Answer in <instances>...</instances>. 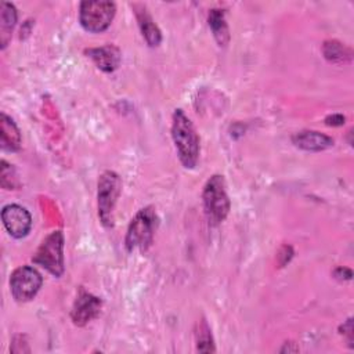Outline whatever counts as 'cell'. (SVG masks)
Returning a JSON list of instances; mask_svg holds the SVG:
<instances>
[{
	"mask_svg": "<svg viewBox=\"0 0 354 354\" xmlns=\"http://www.w3.org/2000/svg\"><path fill=\"white\" fill-rule=\"evenodd\" d=\"M171 138L183 166L185 169H194L199 159V136L183 109L173 112Z\"/></svg>",
	"mask_w": 354,
	"mask_h": 354,
	"instance_id": "6da1fadb",
	"label": "cell"
},
{
	"mask_svg": "<svg viewBox=\"0 0 354 354\" xmlns=\"http://www.w3.org/2000/svg\"><path fill=\"white\" fill-rule=\"evenodd\" d=\"M202 199L209 224L218 225L220 223H223L231 209L227 185L223 176L214 174L206 181L202 192Z\"/></svg>",
	"mask_w": 354,
	"mask_h": 354,
	"instance_id": "7a4b0ae2",
	"label": "cell"
},
{
	"mask_svg": "<svg viewBox=\"0 0 354 354\" xmlns=\"http://www.w3.org/2000/svg\"><path fill=\"white\" fill-rule=\"evenodd\" d=\"M158 216L152 206H147L134 216V218L130 221L124 245L129 252H133L136 249L145 252L153 241L155 231L158 228Z\"/></svg>",
	"mask_w": 354,
	"mask_h": 354,
	"instance_id": "3957f363",
	"label": "cell"
},
{
	"mask_svg": "<svg viewBox=\"0 0 354 354\" xmlns=\"http://www.w3.org/2000/svg\"><path fill=\"white\" fill-rule=\"evenodd\" d=\"M122 181L120 177L111 170L101 174L98 180L97 202H98V217L104 227H113V210L120 195Z\"/></svg>",
	"mask_w": 354,
	"mask_h": 354,
	"instance_id": "277c9868",
	"label": "cell"
},
{
	"mask_svg": "<svg viewBox=\"0 0 354 354\" xmlns=\"http://www.w3.org/2000/svg\"><path fill=\"white\" fill-rule=\"evenodd\" d=\"M64 242L62 231H53L43 239L32 261L46 268L54 277H61L64 272Z\"/></svg>",
	"mask_w": 354,
	"mask_h": 354,
	"instance_id": "5b68a950",
	"label": "cell"
},
{
	"mask_svg": "<svg viewBox=\"0 0 354 354\" xmlns=\"http://www.w3.org/2000/svg\"><path fill=\"white\" fill-rule=\"evenodd\" d=\"M116 12L115 3L106 0L82 1L79 6L80 25L93 33L104 32L112 24Z\"/></svg>",
	"mask_w": 354,
	"mask_h": 354,
	"instance_id": "8992f818",
	"label": "cell"
},
{
	"mask_svg": "<svg viewBox=\"0 0 354 354\" xmlns=\"http://www.w3.org/2000/svg\"><path fill=\"white\" fill-rule=\"evenodd\" d=\"M43 278L37 270L30 266H21L11 274L10 290L15 301H30L40 290Z\"/></svg>",
	"mask_w": 354,
	"mask_h": 354,
	"instance_id": "52a82bcc",
	"label": "cell"
},
{
	"mask_svg": "<svg viewBox=\"0 0 354 354\" xmlns=\"http://www.w3.org/2000/svg\"><path fill=\"white\" fill-rule=\"evenodd\" d=\"M1 220L12 238H25L32 228L30 213L21 205L10 203L1 209Z\"/></svg>",
	"mask_w": 354,
	"mask_h": 354,
	"instance_id": "ba28073f",
	"label": "cell"
},
{
	"mask_svg": "<svg viewBox=\"0 0 354 354\" xmlns=\"http://www.w3.org/2000/svg\"><path fill=\"white\" fill-rule=\"evenodd\" d=\"M101 306H102V301L100 297L88 292L80 290L71 311V318L73 324L77 326H84L100 314Z\"/></svg>",
	"mask_w": 354,
	"mask_h": 354,
	"instance_id": "9c48e42d",
	"label": "cell"
},
{
	"mask_svg": "<svg viewBox=\"0 0 354 354\" xmlns=\"http://www.w3.org/2000/svg\"><path fill=\"white\" fill-rule=\"evenodd\" d=\"M292 142L304 151L319 152L330 148L333 145V138L315 130H303L292 136Z\"/></svg>",
	"mask_w": 354,
	"mask_h": 354,
	"instance_id": "30bf717a",
	"label": "cell"
},
{
	"mask_svg": "<svg viewBox=\"0 0 354 354\" xmlns=\"http://www.w3.org/2000/svg\"><path fill=\"white\" fill-rule=\"evenodd\" d=\"M86 53L87 57L93 59L95 66L104 72H113L119 66L122 59L120 50L112 44L88 48Z\"/></svg>",
	"mask_w": 354,
	"mask_h": 354,
	"instance_id": "8fae6325",
	"label": "cell"
},
{
	"mask_svg": "<svg viewBox=\"0 0 354 354\" xmlns=\"http://www.w3.org/2000/svg\"><path fill=\"white\" fill-rule=\"evenodd\" d=\"M134 12H136V18H137L138 26L141 29L142 37L145 39L148 46H151V47L159 46V43L162 41V33H160L158 25L153 22L149 12L147 11V8L144 6L136 4Z\"/></svg>",
	"mask_w": 354,
	"mask_h": 354,
	"instance_id": "7c38bea8",
	"label": "cell"
},
{
	"mask_svg": "<svg viewBox=\"0 0 354 354\" xmlns=\"http://www.w3.org/2000/svg\"><path fill=\"white\" fill-rule=\"evenodd\" d=\"M0 144L4 151L15 152L21 148V131L15 122L6 113L0 116Z\"/></svg>",
	"mask_w": 354,
	"mask_h": 354,
	"instance_id": "4fadbf2b",
	"label": "cell"
},
{
	"mask_svg": "<svg viewBox=\"0 0 354 354\" xmlns=\"http://www.w3.org/2000/svg\"><path fill=\"white\" fill-rule=\"evenodd\" d=\"M15 24H17V10H15L14 4L3 1L0 6V44H1V48L7 47Z\"/></svg>",
	"mask_w": 354,
	"mask_h": 354,
	"instance_id": "5bb4252c",
	"label": "cell"
},
{
	"mask_svg": "<svg viewBox=\"0 0 354 354\" xmlns=\"http://www.w3.org/2000/svg\"><path fill=\"white\" fill-rule=\"evenodd\" d=\"M209 26L218 46H225L230 40V33H228V25L225 22V14L223 10L214 8L209 12Z\"/></svg>",
	"mask_w": 354,
	"mask_h": 354,
	"instance_id": "9a60e30c",
	"label": "cell"
},
{
	"mask_svg": "<svg viewBox=\"0 0 354 354\" xmlns=\"http://www.w3.org/2000/svg\"><path fill=\"white\" fill-rule=\"evenodd\" d=\"M324 57L333 64H344L351 61V50L337 40H326L322 46Z\"/></svg>",
	"mask_w": 354,
	"mask_h": 354,
	"instance_id": "2e32d148",
	"label": "cell"
},
{
	"mask_svg": "<svg viewBox=\"0 0 354 354\" xmlns=\"http://www.w3.org/2000/svg\"><path fill=\"white\" fill-rule=\"evenodd\" d=\"M195 339H196V350L201 353H214V343L213 337L210 333V329L206 324V321H201L198 324V329L195 332Z\"/></svg>",
	"mask_w": 354,
	"mask_h": 354,
	"instance_id": "e0dca14e",
	"label": "cell"
},
{
	"mask_svg": "<svg viewBox=\"0 0 354 354\" xmlns=\"http://www.w3.org/2000/svg\"><path fill=\"white\" fill-rule=\"evenodd\" d=\"M7 180H10V189H12V188L17 187V180H15L14 167L3 159V160H1V187L6 185Z\"/></svg>",
	"mask_w": 354,
	"mask_h": 354,
	"instance_id": "ac0fdd59",
	"label": "cell"
},
{
	"mask_svg": "<svg viewBox=\"0 0 354 354\" xmlns=\"http://www.w3.org/2000/svg\"><path fill=\"white\" fill-rule=\"evenodd\" d=\"M344 116L340 115V113H335V115H329L326 119H325V123L328 126H342L344 124Z\"/></svg>",
	"mask_w": 354,
	"mask_h": 354,
	"instance_id": "d6986e66",
	"label": "cell"
},
{
	"mask_svg": "<svg viewBox=\"0 0 354 354\" xmlns=\"http://www.w3.org/2000/svg\"><path fill=\"white\" fill-rule=\"evenodd\" d=\"M346 271H348V268H342V267H340V268H337V270L335 271V277L339 278V279H350L351 275H347V274L344 275Z\"/></svg>",
	"mask_w": 354,
	"mask_h": 354,
	"instance_id": "ffe728a7",
	"label": "cell"
}]
</instances>
